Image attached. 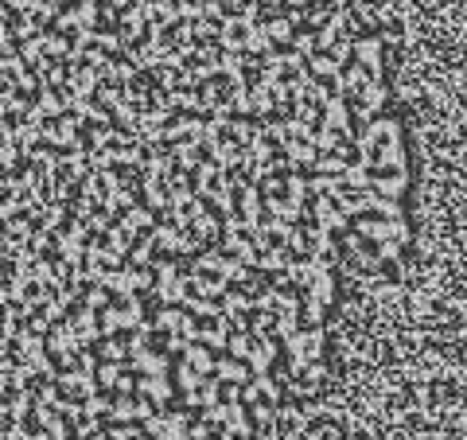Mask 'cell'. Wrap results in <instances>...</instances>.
I'll use <instances>...</instances> for the list:
<instances>
[{"mask_svg": "<svg viewBox=\"0 0 467 440\" xmlns=\"http://www.w3.org/2000/svg\"><path fill=\"white\" fill-rule=\"evenodd\" d=\"M222 261H226V257H222L219 250H206V253H199L195 273H219V269H222Z\"/></svg>", "mask_w": 467, "mask_h": 440, "instance_id": "7c38bea8", "label": "cell"}, {"mask_svg": "<svg viewBox=\"0 0 467 440\" xmlns=\"http://www.w3.org/2000/svg\"><path fill=\"white\" fill-rule=\"evenodd\" d=\"M121 230H125L129 238H137L140 230H156V219H152V211H148V206H132V211L121 219Z\"/></svg>", "mask_w": 467, "mask_h": 440, "instance_id": "7a4b0ae2", "label": "cell"}, {"mask_svg": "<svg viewBox=\"0 0 467 440\" xmlns=\"http://www.w3.org/2000/svg\"><path fill=\"white\" fill-rule=\"evenodd\" d=\"M28 246H31V250H36V253H43V250H51V246H55V238H51V230H36V234H31V238H28Z\"/></svg>", "mask_w": 467, "mask_h": 440, "instance_id": "ac0fdd59", "label": "cell"}, {"mask_svg": "<svg viewBox=\"0 0 467 440\" xmlns=\"http://www.w3.org/2000/svg\"><path fill=\"white\" fill-rule=\"evenodd\" d=\"M211 160L219 164V168H230V164H241L246 156H241V145H238V140H222V145L211 152Z\"/></svg>", "mask_w": 467, "mask_h": 440, "instance_id": "5b68a950", "label": "cell"}, {"mask_svg": "<svg viewBox=\"0 0 467 440\" xmlns=\"http://www.w3.org/2000/svg\"><path fill=\"white\" fill-rule=\"evenodd\" d=\"M36 23H39L36 16H20V20L12 23V36H16V39H28V43H31V36H36V31H39Z\"/></svg>", "mask_w": 467, "mask_h": 440, "instance_id": "4fadbf2b", "label": "cell"}, {"mask_svg": "<svg viewBox=\"0 0 467 440\" xmlns=\"http://www.w3.org/2000/svg\"><path fill=\"white\" fill-rule=\"evenodd\" d=\"M269 43H273V39H269V31H265V28H257V23H249V31H246V51L249 55H269Z\"/></svg>", "mask_w": 467, "mask_h": 440, "instance_id": "9c48e42d", "label": "cell"}, {"mask_svg": "<svg viewBox=\"0 0 467 440\" xmlns=\"http://www.w3.org/2000/svg\"><path fill=\"white\" fill-rule=\"evenodd\" d=\"M261 265H269V269H280V265H285V257H280V253H269Z\"/></svg>", "mask_w": 467, "mask_h": 440, "instance_id": "4dcf8cb0", "label": "cell"}, {"mask_svg": "<svg viewBox=\"0 0 467 440\" xmlns=\"http://www.w3.org/2000/svg\"><path fill=\"white\" fill-rule=\"evenodd\" d=\"M191 367H199V370H206V367H211V359H206V351H199V347H195V351H191Z\"/></svg>", "mask_w": 467, "mask_h": 440, "instance_id": "f1b7e54d", "label": "cell"}, {"mask_svg": "<svg viewBox=\"0 0 467 440\" xmlns=\"http://www.w3.org/2000/svg\"><path fill=\"white\" fill-rule=\"evenodd\" d=\"M191 234H195L199 242H203V238H214V234H219V226H214V219H211V214H199V219H195V226H191Z\"/></svg>", "mask_w": 467, "mask_h": 440, "instance_id": "9a60e30c", "label": "cell"}, {"mask_svg": "<svg viewBox=\"0 0 467 440\" xmlns=\"http://www.w3.org/2000/svg\"><path fill=\"white\" fill-rule=\"evenodd\" d=\"M246 308V296L241 293H226V312H241Z\"/></svg>", "mask_w": 467, "mask_h": 440, "instance_id": "484cf974", "label": "cell"}, {"mask_svg": "<svg viewBox=\"0 0 467 440\" xmlns=\"http://www.w3.org/2000/svg\"><path fill=\"white\" fill-rule=\"evenodd\" d=\"M39 39H43L47 55H55V59H70V43H66L63 36H47V31H39Z\"/></svg>", "mask_w": 467, "mask_h": 440, "instance_id": "30bf717a", "label": "cell"}, {"mask_svg": "<svg viewBox=\"0 0 467 440\" xmlns=\"http://www.w3.org/2000/svg\"><path fill=\"white\" fill-rule=\"evenodd\" d=\"M152 250H156L152 234H148V238H137V246H132V253H129L132 269H152Z\"/></svg>", "mask_w": 467, "mask_h": 440, "instance_id": "8992f818", "label": "cell"}, {"mask_svg": "<svg viewBox=\"0 0 467 440\" xmlns=\"http://www.w3.org/2000/svg\"><path fill=\"white\" fill-rule=\"evenodd\" d=\"M191 28H195V39L199 43H203V39H211V36H219V23H211V20H199V23H191Z\"/></svg>", "mask_w": 467, "mask_h": 440, "instance_id": "ffe728a7", "label": "cell"}, {"mask_svg": "<svg viewBox=\"0 0 467 440\" xmlns=\"http://www.w3.org/2000/svg\"><path fill=\"white\" fill-rule=\"evenodd\" d=\"M175 323H183V315L175 312V308L172 312H160V328H175Z\"/></svg>", "mask_w": 467, "mask_h": 440, "instance_id": "83f0119b", "label": "cell"}, {"mask_svg": "<svg viewBox=\"0 0 467 440\" xmlns=\"http://www.w3.org/2000/svg\"><path fill=\"white\" fill-rule=\"evenodd\" d=\"M105 300H110V293H105V288H102V285H98V288H94V293H90V296H86V304H90V312H94V308H102V304H105Z\"/></svg>", "mask_w": 467, "mask_h": 440, "instance_id": "cb8c5ba5", "label": "cell"}, {"mask_svg": "<svg viewBox=\"0 0 467 440\" xmlns=\"http://www.w3.org/2000/svg\"><path fill=\"white\" fill-rule=\"evenodd\" d=\"M219 277L222 281H241V277H246V269H241V261H222Z\"/></svg>", "mask_w": 467, "mask_h": 440, "instance_id": "44dd1931", "label": "cell"}, {"mask_svg": "<svg viewBox=\"0 0 467 440\" xmlns=\"http://www.w3.org/2000/svg\"><path fill=\"white\" fill-rule=\"evenodd\" d=\"M187 277L183 273H175V277H156V296H160L164 304H183L187 300Z\"/></svg>", "mask_w": 467, "mask_h": 440, "instance_id": "6da1fadb", "label": "cell"}, {"mask_svg": "<svg viewBox=\"0 0 467 440\" xmlns=\"http://www.w3.org/2000/svg\"><path fill=\"white\" fill-rule=\"evenodd\" d=\"M179 238H183V230H175L172 222H160V226L152 230V242L168 253H179Z\"/></svg>", "mask_w": 467, "mask_h": 440, "instance_id": "277c9868", "label": "cell"}, {"mask_svg": "<svg viewBox=\"0 0 467 440\" xmlns=\"http://www.w3.org/2000/svg\"><path fill=\"white\" fill-rule=\"evenodd\" d=\"M110 222L113 219H105V214H90V230H98V234H102V230H113Z\"/></svg>", "mask_w": 467, "mask_h": 440, "instance_id": "4316f807", "label": "cell"}, {"mask_svg": "<svg viewBox=\"0 0 467 440\" xmlns=\"http://www.w3.org/2000/svg\"><path fill=\"white\" fill-rule=\"evenodd\" d=\"M74 16H78L82 28H94V23H98V4H94V0H82V4L74 8Z\"/></svg>", "mask_w": 467, "mask_h": 440, "instance_id": "5bb4252c", "label": "cell"}, {"mask_svg": "<svg viewBox=\"0 0 467 440\" xmlns=\"http://www.w3.org/2000/svg\"><path fill=\"white\" fill-rule=\"evenodd\" d=\"M94 47H98V51H125V47H121V36H113V31H98V39H94Z\"/></svg>", "mask_w": 467, "mask_h": 440, "instance_id": "e0dca14e", "label": "cell"}, {"mask_svg": "<svg viewBox=\"0 0 467 440\" xmlns=\"http://www.w3.org/2000/svg\"><path fill=\"white\" fill-rule=\"evenodd\" d=\"M74 214H78V219H90V199H78V203H74Z\"/></svg>", "mask_w": 467, "mask_h": 440, "instance_id": "f546056e", "label": "cell"}, {"mask_svg": "<svg viewBox=\"0 0 467 440\" xmlns=\"http://www.w3.org/2000/svg\"><path fill=\"white\" fill-rule=\"evenodd\" d=\"M39 137H43L39 125H16V140H20V145H36Z\"/></svg>", "mask_w": 467, "mask_h": 440, "instance_id": "d6986e66", "label": "cell"}, {"mask_svg": "<svg viewBox=\"0 0 467 440\" xmlns=\"http://www.w3.org/2000/svg\"><path fill=\"white\" fill-rule=\"evenodd\" d=\"M20 59H23V63H31V66L43 63V39L36 36L31 43H23V47H20Z\"/></svg>", "mask_w": 467, "mask_h": 440, "instance_id": "2e32d148", "label": "cell"}, {"mask_svg": "<svg viewBox=\"0 0 467 440\" xmlns=\"http://www.w3.org/2000/svg\"><path fill=\"white\" fill-rule=\"evenodd\" d=\"M39 110H43V117L47 121H58V117H66V105H63V98L55 94V90H39Z\"/></svg>", "mask_w": 467, "mask_h": 440, "instance_id": "ba28073f", "label": "cell"}, {"mask_svg": "<svg viewBox=\"0 0 467 440\" xmlns=\"http://www.w3.org/2000/svg\"><path fill=\"white\" fill-rule=\"evenodd\" d=\"M315 70H320V74H331V70H335V63H331V59H315Z\"/></svg>", "mask_w": 467, "mask_h": 440, "instance_id": "1f68e13d", "label": "cell"}, {"mask_svg": "<svg viewBox=\"0 0 467 440\" xmlns=\"http://www.w3.org/2000/svg\"><path fill=\"white\" fill-rule=\"evenodd\" d=\"M78 28H82V23H78V16H74V12L58 16V31H78Z\"/></svg>", "mask_w": 467, "mask_h": 440, "instance_id": "d4e9b609", "label": "cell"}, {"mask_svg": "<svg viewBox=\"0 0 467 440\" xmlns=\"http://www.w3.org/2000/svg\"><path fill=\"white\" fill-rule=\"evenodd\" d=\"M265 31H269V39H288V20H273Z\"/></svg>", "mask_w": 467, "mask_h": 440, "instance_id": "603a6c76", "label": "cell"}, {"mask_svg": "<svg viewBox=\"0 0 467 440\" xmlns=\"http://www.w3.org/2000/svg\"><path fill=\"white\" fill-rule=\"evenodd\" d=\"M203 20H226V16H222V0H203Z\"/></svg>", "mask_w": 467, "mask_h": 440, "instance_id": "7402d4cb", "label": "cell"}, {"mask_svg": "<svg viewBox=\"0 0 467 440\" xmlns=\"http://www.w3.org/2000/svg\"><path fill=\"white\" fill-rule=\"evenodd\" d=\"M172 156H175V164H179L183 172H195L199 164H203V148H199L195 140H183V145H172Z\"/></svg>", "mask_w": 467, "mask_h": 440, "instance_id": "3957f363", "label": "cell"}, {"mask_svg": "<svg viewBox=\"0 0 467 440\" xmlns=\"http://www.w3.org/2000/svg\"><path fill=\"white\" fill-rule=\"evenodd\" d=\"M132 242H137V238H129L121 226H113L110 234H105V250H110L113 257H125V253H132Z\"/></svg>", "mask_w": 467, "mask_h": 440, "instance_id": "52a82bcc", "label": "cell"}, {"mask_svg": "<svg viewBox=\"0 0 467 440\" xmlns=\"http://www.w3.org/2000/svg\"><path fill=\"white\" fill-rule=\"evenodd\" d=\"M145 195H148V203L160 206V211H164V206H172V199H168V191H164L160 179H148V184H145Z\"/></svg>", "mask_w": 467, "mask_h": 440, "instance_id": "8fae6325", "label": "cell"}]
</instances>
